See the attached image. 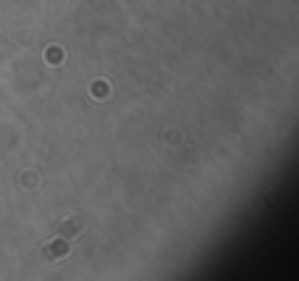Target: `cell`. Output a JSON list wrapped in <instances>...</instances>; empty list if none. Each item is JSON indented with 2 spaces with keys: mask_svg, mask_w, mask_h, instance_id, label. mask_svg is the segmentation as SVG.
<instances>
[{
  "mask_svg": "<svg viewBox=\"0 0 299 281\" xmlns=\"http://www.w3.org/2000/svg\"><path fill=\"white\" fill-rule=\"evenodd\" d=\"M68 250H71V244H68L66 239H52V242H47L45 247H42V255H45L50 263H56V260L66 258Z\"/></svg>",
  "mask_w": 299,
  "mask_h": 281,
  "instance_id": "obj_1",
  "label": "cell"
},
{
  "mask_svg": "<svg viewBox=\"0 0 299 281\" xmlns=\"http://www.w3.org/2000/svg\"><path fill=\"white\" fill-rule=\"evenodd\" d=\"M58 232L66 234V237H76V234L81 232V218H79V216H71V221L66 218V221L58 226Z\"/></svg>",
  "mask_w": 299,
  "mask_h": 281,
  "instance_id": "obj_2",
  "label": "cell"
}]
</instances>
